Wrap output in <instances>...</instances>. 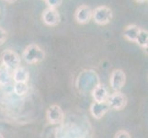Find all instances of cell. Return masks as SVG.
Returning <instances> with one entry per match:
<instances>
[{
	"mask_svg": "<svg viewBox=\"0 0 148 138\" xmlns=\"http://www.w3.org/2000/svg\"><path fill=\"white\" fill-rule=\"evenodd\" d=\"M135 43H137V44H139L142 48H147V46H148V32L145 30H143V29L140 30V32L136 38Z\"/></svg>",
	"mask_w": 148,
	"mask_h": 138,
	"instance_id": "5bb4252c",
	"label": "cell"
},
{
	"mask_svg": "<svg viewBox=\"0 0 148 138\" xmlns=\"http://www.w3.org/2000/svg\"><path fill=\"white\" fill-rule=\"evenodd\" d=\"M4 1H6L7 3H10V4H12V3H15L17 1V0H4Z\"/></svg>",
	"mask_w": 148,
	"mask_h": 138,
	"instance_id": "d6986e66",
	"label": "cell"
},
{
	"mask_svg": "<svg viewBox=\"0 0 148 138\" xmlns=\"http://www.w3.org/2000/svg\"><path fill=\"white\" fill-rule=\"evenodd\" d=\"M45 3L48 6V8H57L63 3V0H45Z\"/></svg>",
	"mask_w": 148,
	"mask_h": 138,
	"instance_id": "2e32d148",
	"label": "cell"
},
{
	"mask_svg": "<svg viewBox=\"0 0 148 138\" xmlns=\"http://www.w3.org/2000/svg\"><path fill=\"white\" fill-rule=\"evenodd\" d=\"M46 119L50 124H62L64 119V114L62 108L55 104L50 106L46 111Z\"/></svg>",
	"mask_w": 148,
	"mask_h": 138,
	"instance_id": "5b68a950",
	"label": "cell"
},
{
	"mask_svg": "<svg viewBox=\"0 0 148 138\" xmlns=\"http://www.w3.org/2000/svg\"><path fill=\"white\" fill-rule=\"evenodd\" d=\"M11 71L12 70L8 68L7 66L1 65V66H0V85L1 86H7L11 82V80L13 79V72H11Z\"/></svg>",
	"mask_w": 148,
	"mask_h": 138,
	"instance_id": "4fadbf2b",
	"label": "cell"
},
{
	"mask_svg": "<svg viewBox=\"0 0 148 138\" xmlns=\"http://www.w3.org/2000/svg\"><path fill=\"white\" fill-rule=\"evenodd\" d=\"M92 97H93L94 101L96 102L107 101V99H108V97H109L108 90H107V89L103 85L98 84L94 87V89L92 90Z\"/></svg>",
	"mask_w": 148,
	"mask_h": 138,
	"instance_id": "30bf717a",
	"label": "cell"
},
{
	"mask_svg": "<svg viewBox=\"0 0 148 138\" xmlns=\"http://www.w3.org/2000/svg\"><path fill=\"white\" fill-rule=\"evenodd\" d=\"M29 86L27 83H15L14 92L18 96H24L28 93Z\"/></svg>",
	"mask_w": 148,
	"mask_h": 138,
	"instance_id": "9a60e30c",
	"label": "cell"
},
{
	"mask_svg": "<svg viewBox=\"0 0 148 138\" xmlns=\"http://www.w3.org/2000/svg\"><path fill=\"white\" fill-rule=\"evenodd\" d=\"M12 76L15 83H27L29 78V73L27 68L19 65L18 67L13 70Z\"/></svg>",
	"mask_w": 148,
	"mask_h": 138,
	"instance_id": "8fae6325",
	"label": "cell"
},
{
	"mask_svg": "<svg viewBox=\"0 0 148 138\" xmlns=\"http://www.w3.org/2000/svg\"><path fill=\"white\" fill-rule=\"evenodd\" d=\"M42 19L45 25L53 27L60 23L61 17L56 8H47L46 9L43 10V12L42 14Z\"/></svg>",
	"mask_w": 148,
	"mask_h": 138,
	"instance_id": "52a82bcc",
	"label": "cell"
},
{
	"mask_svg": "<svg viewBox=\"0 0 148 138\" xmlns=\"http://www.w3.org/2000/svg\"><path fill=\"white\" fill-rule=\"evenodd\" d=\"M111 89L114 91H120L126 83V75L121 69H115L111 72L110 78Z\"/></svg>",
	"mask_w": 148,
	"mask_h": 138,
	"instance_id": "8992f818",
	"label": "cell"
},
{
	"mask_svg": "<svg viewBox=\"0 0 148 138\" xmlns=\"http://www.w3.org/2000/svg\"><path fill=\"white\" fill-rule=\"evenodd\" d=\"M113 18V12L112 10L106 6L97 7L94 10H92V19L98 25H107L111 21Z\"/></svg>",
	"mask_w": 148,
	"mask_h": 138,
	"instance_id": "7a4b0ae2",
	"label": "cell"
},
{
	"mask_svg": "<svg viewBox=\"0 0 148 138\" xmlns=\"http://www.w3.org/2000/svg\"><path fill=\"white\" fill-rule=\"evenodd\" d=\"M22 57L28 64H37L44 59L45 53L38 44H29L24 50Z\"/></svg>",
	"mask_w": 148,
	"mask_h": 138,
	"instance_id": "6da1fadb",
	"label": "cell"
},
{
	"mask_svg": "<svg viewBox=\"0 0 148 138\" xmlns=\"http://www.w3.org/2000/svg\"><path fill=\"white\" fill-rule=\"evenodd\" d=\"M44 1H45V0H44Z\"/></svg>",
	"mask_w": 148,
	"mask_h": 138,
	"instance_id": "7402d4cb",
	"label": "cell"
},
{
	"mask_svg": "<svg viewBox=\"0 0 148 138\" xmlns=\"http://www.w3.org/2000/svg\"><path fill=\"white\" fill-rule=\"evenodd\" d=\"M0 138H4V136H3V135H2L1 134H0Z\"/></svg>",
	"mask_w": 148,
	"mask_h": 138,
	"instance_id": "44dd1931",
	"label": "cell"
},
{
	"mask_svg": "<svg viewBox=\"0 0 148 138\" xmlns=\"http://www.w3.org/2000/svg\"><path fill=\"white\" fill-rule=\"evenodd\" d=\"M109 110L110 107L107 101H103V102L94 101L90 106V113L97 120L101 119L108 112Z\"/></svg>",
	"mask_w": 148,
	"mask_h": 138,
	"instance_id": "9c48e42d",
	"label": "cell"
},
{
	"mask_svg": "<svg viewBox=\"0 0 148 138\" xmlns=\"http://www.w3.org/2000/svg\"><path fill=\"white\" fill-rule=\"evenodd\" d=\"M1 63L13 71L20 65V56L12 50H5L1 54Z\"/></svg>",
	"mask_w": 148,
	"mask_h": 138,
	"instance_id": "277c9868",
	"label": "cell"
},
{
	"mask_svg": "<svg viewBox=\"0 0 148 138\" xmlns=\"http://www.w3.org/2000/svg\"><path fill=\"white\" fill-rule=\"evenodd\" d=\"M75 19L78 24H86L92 19V9L86 5L80 6L75 12Z\"/></svg>",
	"mask_w": 148,
	"mask_h": 138,
	"instance_id": "ba28073f",
	"label": "cell"
},
{
	"mask_svg": "<svg viewBox=\"0 0 148 138\" xmlns=\"http://www.w3.org/2000/svg\"><path fill=\"white\" fill-rule=\"evenodd\" d=\"M140 30H141V28H139L137 25H134V24L128 25L123 30V37L126 40L130 41V42L135 43L136 38L140 32Z\"/></svg>",
	"mask_w": 148,
	"mask_h": 138,
	"instance_id": "7c38bea8",
	"label": "cell"
},
{
	"mask_svg": "<svg viewBox=\"0 0 148 138\" xmlns=\"http://www.w3.org/2000/svg\"><path fill=\"white\" fill-rule=\"evenodd\" d=\"M135 1H136L137 3H145V2L147 1V0H135Z\"/></svg>",
	"mask_w": 148,
	"mask_h": 138,
	"instance_id": "ffe728a7",
	"label": "cell"
},
{
	"mask_svg": "<svg viewBox=\"0 0 148 138\" xmlns=\"http://www.w3.org/2000/svg\"><path fill=\"white\" fill-rule=\"evenodd\" d=\"M8 39V32L6 30L0 27V46L3 45Z\"/></svg>",
	"mask_w": 148,
	"mask_h": 138,
	"instance_id": "e0dca14e",
	"label": "cell"
},
{
	"mask_svg": "<svg viewBox=\"0 0 148 138\" xmlns=\"http://www.w3.org/2000/svg\"><path fill=\"white\" fill-rule=\"evenodd\" d=\"M114 138H132L131 135L125 130H120L116 133Z\"/></svg>",
	"mask_w": 148,
	"mask_h": 138,
	"instance_id": "ac0fdd59",
	"label": "cell"
},
{
	"mask_svg": "<svg viewBox=\"0 0 148 138\" xmlns=\"http://www.w3.org/2000/svg\"><path fill=\"white\" fill-rule=\"evenodd\" d=\"M110 109L115 111H121L124 109L128 103V99L125 94H123L121 91H115L113 94L109 95L107 99Z\"/></svg>",
	"mask_w": 148,
	"mask_h": 138,
	"instance_id": "3957f363",
	"label": "cell"
}]
</instances>
